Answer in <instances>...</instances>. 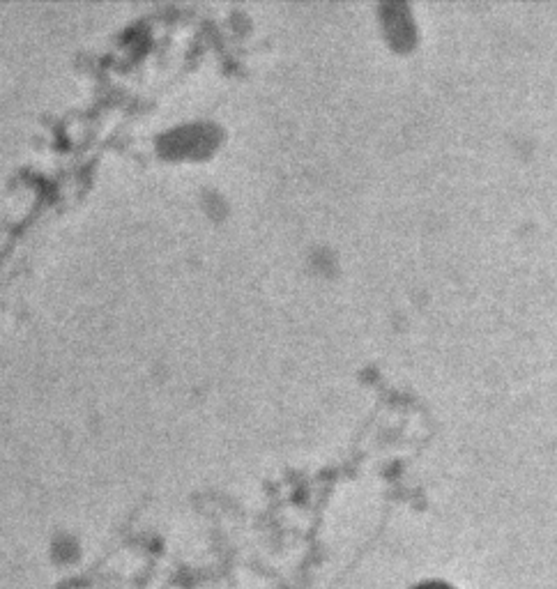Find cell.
<instances>
[{"instance_id":"1","label":"cell","mask_w":557,"mask_h":589,"mask_svg":"<svg viewBox=\"0 0 557 589\" xmlns=\"http://www.w3.org/2000/svg\"><path fill=\"white\" fill-rule=\"evenodd\" d=\"M47 557L53 569L72 573L74 569L83 566V560H86V546H83V541L79 537H74L72 532H63L49 541Z\"/></svg>"}]
</instances>
